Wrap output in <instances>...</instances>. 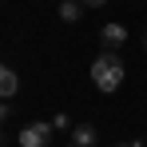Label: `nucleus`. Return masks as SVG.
I'll return each instance as SVG.
<instances>
[{"mask_svg":"<svg viewBox=\"0 0 147 147\" xmlns=\"http://www.w3.org/2000/svg\"><path fill=\"white\" fill-rule=\"evenodd\" d=\"M123 76H127V64L115 56V48H107V52L96 56V64H92V84H96L99 92H107V96L119 92V88H123Z\"/></svg>","mask_w":147,"mask_h":147,"instance_id":"f257e3e1","label":"nucleus"},{"mask_svg":"<svg viewBox=\"0 0 147 147\" xmlns=\"http://www.w3.org/2000/svg\"><path fill=\"white\" fill-rule=\"evenodd\" d=\"M52 123H28V127H20V147H48L52 139Z\"/></svg>","mask_w":147,"mask_h":147,"instance_id":"f03ea898","label":"nucleus"},{"mask_svg":"<svg viewBox=\"0 0 147 147\" xmlns=\"http://www.w3.org/2000/svg\"><path fill=\"white\" fill-rule=\"evenodd\" d=\"M99 40H103V48H119V44H127V28L123 24H103Z\"/></svg>","mask_w":147,"mask_h":147,"instance_id":"7ed1b4c3","label":"nucleus"},{"mask_svg":"<svg viewBox=\"0 0 147 147\" xmlns=\"http://www.w3.org/2000/svg\"><path fill=\"white\" fill-rule=\"evenodd\" d=\"M20 92V76L12 72L8 64H0V99H8V96H16Z\"/></svg>","mask_w":147,"mask_h":147,"instance_id":"20e7f679","label":"nucleus"},{"mask_svg":"<svg viewBox=\"0 0 147 147\" xmlns=\"http://www.w3.org/2000/svg\"><path fill=\"white\" fill-rule=\"evenodd\" d=\"M72 139H76V147H96V127H92V123H76Z\"/></svg>","mask_w":147,"mask_h":147,"instance_id":"39448f33","label":"nucleus"},{"mask_svg":"<svg viewBox=\"0 0 147 147\" xmlns=\"http://www.w3.org/2000/svg\"><path fill=\"white\" fill-rule=\"evenodd\" d=\"M80 12H84V4H80V0H64V4H60V20H64V24H76V20H80Z\"/></svg>","mask_w":147,"mask_h":147,"instance_id":"423d86ee","label":"nucleus"},{"mask_svg":"<svg viewBox=\"0 0 147 147\" xmlns=\"http://www.w3.org/2000/svg\"><path fill=\"white\" fill-rule=\"evenodd\" d=\"M52 127H56V131H64V127H72V119H68V115H64V111H60V115H56V119H52Z\"/></svg>","mask_w":147,"mask_h":147,"instance_id":"0eeeda50","label":"nucleus"},{"mask_svg":"<svg viewBox=\"0 0 147 147\" xmlns=\"http://www.w3.org/2000/svg\"><path fill=\"white\" fill-rule=\"evenodd\" d=\"M80 4H88V8H99V4H107V0H80Z\"/></svg>","mask_w":147,"mask_h":147,"instance_id":"6e6552de","label":"nucleus"},{"mask_svg":"<svg viewBox=\"0 0 147 147\" xmlns=\"http://www.w3.org/2000/svg\"><path fill=\"white\" fill-rule=\"evenodd\" d=\"M4 119H8V107H4V99H0V123H4Z\"/></svg>","mask_w":147,"mask_h":147,"instance_id":"1a4fd4ad","label":"nucleus"},{"mask_svg":"<svg viewBox=\"0 0 147 147\" xmlns=\"http://www.w3.org/2000/svg\"><path fill=\"white\" fill-rule=\"evenodd\" d=\"M119 147H143V143H139V139H127V143H119Z\"/></svg>","mask_w":147,"mask_h":147,"instance_id":"9d476101","label":"nucleus"}]
</instances>
